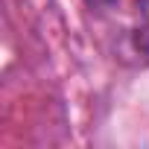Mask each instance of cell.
<instances>
[{
  "mask_svg": "<svg viewBox=\"0 0 149 149\" xmlns=\"http://www.w3.org/2000/svg\"><path fill=\"white\" fill-rule=\"evenodd\" d=\"M85 3H88L91 9H108V6L117 3V0H85Z\"/></svg>",
  "mask_w": 149,
  "mask_h": 149,
  "instance_id": "2",
  "label": "cell"
},
{
  "mask_svg": "<svg viewBox=\"0 0 149 149\" xmlns=\"http://www.w3.org/2000/svg\"><path fill=\"white\" fill-rule=\"evenodd\" d=\"M132 38H134V50L149 61V0H137V3H134Z\"/></svg>",
  "mask_w": 149,
  "mask_h": 149,
  "instance_id": "1",
  "label": "cell"
}]
</instances>
